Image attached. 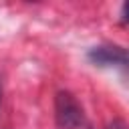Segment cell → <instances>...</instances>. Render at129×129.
Here are the masks:
<instances>
[{
  "instance_id": "cell-1",
  "label": "cell",
  "mask_w": 129,
  "mask_h": 129,
  "mask_svg": "<svg viewBox=\"0 0 129 129\" xmlns=\"http://www.w3.org/2000/svg\"><path fill=\"white\" fill-rule=\"evenodd\" d=\"M54 115H56V123L62 129H77L83 123V109H81L79 101L67 91H60L56 95Z\"/></svg>"
},
{
  "instance_id": "cell-2",
  "label": "cell",
  "mask_w": 129,
  "mask_h": 129,
  "mask_svg": "<svg viewBox=\"0 0 129 129\" xmlns=\"http://www.w3.org/2000/svg\"><path fill=\"white\" fill-rule=\"evenodd\" d=\"M89 58L99 67H117V69H129V50L121 46H95L89 50Z\"/></svg>"
},
{
  "instance_id": "cell-3",
  "label": "cell",
  "mask_w": 129,
  "mask_h": 129,
  "mask_svg": "<svg viewBox=\"0 0 129 129\" xmlns=\"http://www.w3.org/2000/svg\"><path fill=\"white\" fill-rule=\"evenodd\" d=\"M121 22L123 24H129V2H125L123 8H121Z\"/></svg>"
},
{
  "instance_id": "cell-4",
  "label": "cell",
  "mask_w": 129,
  "mask_h": 129,
  "mask_svg": "<svg viewBox=\"0 0 129 129\" xmlns=\"http://www.w3.org/2000/svg\"><path fill=\"white\" fill-rule=\"evenodd\" d=\"M0 99H2V91H0Z\"/></svg>"
}]
</instances>
